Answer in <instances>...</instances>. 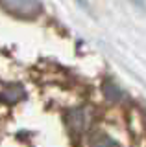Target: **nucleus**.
Returning <instances> with one entry per match:
<instances>
[{
  "mask_svg": "<svg viewBox=\"0 0 146 147\" xmlns=\"http://www.w3.org/2000/svg\"><path fill=\"white\" fill-rule=\"evenodd\" d=\"M26 88L20 83H10V85H4L0 88V103L6 105H15L19 101L26 99Z\"/></svg>",
  "mask_w": 146,
  "mask_h": 147,
  "instance_id": "obj_3",
  "label": "nucleus"
},
{
  "mask_svg": "<svg viewBox=\"0 0 146 147\" xmlns=\"http://www.w3.org/2000/svg\"><path fill=\"white\" fill-rule=\"evenodd\" d=\"M102 94L109 103H118V101H122L124 96H126L124 90L120 88V85L113 79H106L102 83Z\"/></svg>",
  "mask_w": 146,
  "mask_h": 147,
  "instance_id": "obj_4",
  "label": "nucleus"
},
{
  "mask_svg": "<svg viewBox=\"0 0 146 147\" xmlns=\"http://www.w3.org/2000/svg\"><path fill=\"white\" fill-rule=\"evenodd\" d=\"M89 147H122V145L118 144L115 138H111L109 134L100 132V134H96L93 140H91V145Z\"/></svg>",
  "mask_w": 146,
  "mask_h": 147,
  "instance_id": "obj_5",
  "label": "nucleus"
},
{
  "mask_svg": "<svg viewBox=\"0 0 146 147\" xmlns=\"http://www.w3.org/2000/svg\"><path fill=\"white\" fill-rule=\"evenodd\" d=\"M65 123L74 134L87 132L93 123V112L87 107H74L65 114Z\"/></svg>",
  "mask_w": 146,
  "mask_h": 147,
  "instance_id": "obj_2",
  "label": "nucleus"
},
{
  "mask_svg": "<svg viewBox=\"0 0 146 147\" xmlns=\"http://www.w3.org/2000/svg\"><path fill=\"white\" fill-rule=\"evenodd\" d=\"M76 2H78L80 6H87V4H85V0H76Z\"/></svg>",
  "mask_w": 146,
  "mask_h": 147,
  "instance_id": "obj_6",
  "label": "nucleus"
},
{
  "mask_svg": "<svg viewBox=\"0 0 146 147\" xmlns=\"http://www.w3.org/2000/svg\"><path fill=\"white\" fill-rule=\"evenodd\" d=\"M2 7L20 18H35L43 13L41 0H0Z\"/></svg>",
  "mask_w": 146,
  "mask_h": 147,
  "instance_id": "obj_1",
  "label": "nucleus"
}]
</instances>
